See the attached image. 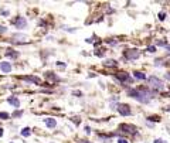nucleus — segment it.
Instances as JSON below:
<instances>
[{"label": "nucleus", "instance_id": "obj_1", "mask_svg": "<svg viewBox=\"0 0 170 143\" xmlns=\"http://www.w3.org/2000/svg\"><path fill=\"white\" fill-rule=\"evenodd\" d=\"M155 94H156V91H152L147 86H139V88L127 89V95L130 98L136 99L137 102H142V104H149L150 99L155 96Z\"/></svg>", "mask_w": 170, "mask_h": 143}, {"label": "nucleus", "instance_id": "obj_36", "mask_svg": "<svg viewBox=\"0 0 170 143\" xmlns=\"http://www.w3.org/2000/svg\"><path fill=\"white\" fill-rule=\"evenodd\" d=\"M169 55H170V51H169Z\"/></svg>", "mask_w": 170, "mask_h": 143}, {"label": "nucleus", "instance_id": "obj_23", "mask_svg": "<svg viewBox=\"0 0 170 143\" xmlns=\"http://www.w3.org/2000/svg\"><path fill=\"white\" fill-rule=\"evenodd\" d=\"M147 119H149V120H155V122H159V120H160L159 116H149Z\"/></svg>", "mask_w": 170, "mask_h": 143}, {"label": "nucleus", "instance_id": "obj_25", "mask_svg": "<svg viewBox=\"0 0 170 143\" xmlns=\"http://www.w3.org/2000/svg\"><path fill=\"white\" fill-rule=\"evenodd\" d=\"M21 115H23V112H21V110H19V112L16 110V112L13 113V116H14V118H17V116H21Z\"/></svg>", "mask_w": 170, "mask_h": 143}, {"label": "nucleus", "instance_id": "obj_29", "mask_svg": "<svg viewBox=\"0 0 170 143\" xmlns=\"http://www.w3.org/2000/svg\"><path fill=\"white\" fill-rule=\"evenodd\" d=\"M1 14H3V16H9L10 13H9L7 10H4V9H3V10H1Z\"/></svg>", "mask_w": 170, "mask_h": 143}, {"label": "nucleus", "instance_id": "obj_24", "mask_svg": "<svg viewBox=\"0 0 170 143\" xmlns=\"http://www.w3.org/2000/svg\"><path fill=\"white\" fill-rule=\"evenodd\" d=\"M165 19H166V13H163V11L159 13V20H165Z\"/></svg>", "mask_w": 170, "mask_h": 143}, {"label": "nucleus", "instance_id": "obj_7", "mask_svg": "<svg viewBox=\"0 0 170 143\" xmlns=\"http://www.w3.org/2000/svg\"><path fill=\"white\" fill-rule=\"evenodd\" d=\"M13 24L16 26V29H26L27 26V20L24 17H17L13 20Z\"/></svg>", "mask_w": 170, "mask_h": 143}, {"label": "nucleus", "instance_id": "obj_9", "mask_svg": "<svg viewBox=\"0 0 170 143\" xmlns=\"http://www.w3.org/2000/svg\"><path fill=\"white\" fill-rule=\"evenodd\" d=\"M45 78H47L48 81H51V82H58V81H60V76L55 75L54 72H45Z\"/></svg>", "mask_w": 170, "mask_h": 143}, {"label": "nucleus", "instance_id": "obj_11", "mask_svg": "<svg viewBox=\"0 0 170 143\" xmlns=\"http://www.w3.org/2000/svg\"><path fill=\"white\" fill-rule=\"evenodd\" d=\"M7 104L13 105L14 108H19V106H20V101H19L17 98H14V96H10V98H7Z\"/></svg>", "mask_w": 170, "mask_h": 143}, {"label": "nucleus", "instance_id": "obj_16", "mask_svg": "<svg viewBox=\"0 0 170 143\" xmlns=\"http://www.w3.org/2000/svg\"><path fill=\"white\" fill-rule=\"evenodd\" d=\"M30 135H31V129L30 128H24L21 130V136H30Z\"/></svg>", "mask_w": 170, "mask_h": 143}, {"label": "nucleus", "instance_id": "obj_13", "mask_svg": "<svg viewBox=\"0 0 170 143\" xmlns=\"http://www.w3.org/2000/svg\"><path fill=\"white\" fill-rule=\"evenodd\" d=\"M6 57H9V58H17V57H19V53L14 51V50H9V51L6 53Z\"/></svg>", "mask_w": 170, "mask_h": 143}, {"label": "nucleus", "instance_id": "obj_3", "mask_svg": "<svg viewBox=\"0 0 170 143\" xmlns=\"http://www.w3.org/2000/svg\"><path fill=\"white\" fill-rule=\"evenodd\" d=\"M118 130H119V133L122 132V133H126V135H137L136 126L129 125V123H121L119 128H118Z\"/></svg>", "mask_w": 170, "mask_h": 143}, {"label": "nucleus", "instance_id": "obj_5", "mask_svg": "<svg viewBox=\"0 0 170 143\" xmlns=\"http://www.w3.org/2000/svg\"><path fill=\"white\" fill-rule=\"evenodd\" d=\"M116 79H119V82H122V84L133 82L130 74H127V72H118V74H116Z\"/></svg>", "mask_w": 170, "mask_h": 143}, {"label": "nucleus", "instance_id": "obj_35", "mask_svg": "<svg viewBox=\"0 0 170 143\" xmlns=\"http://www.w3.org/2000/svg\"><path fill=\"white\" fill-rule=\"evenodd\" d=\"M165 110H166V112H170V106H167V108H165Z\"/></svg>", "mask_w": 170, "mask_h": 143}, {"label": "nucleus", "instance_id": "obj_27", "mask_svg": "<svg viewBox=\"0 0 170 143\" xmlns=\"http://www.w3.org/2000/svg\"><path fill=\"white\" fill-rule=\"evenodd\" d=\"M118 143H129L126 140V139H124V138H119V139H118Z\"/></svg>", "mask_w": 170, "mask_h": 143}, {"label": "nucleus", "instance_id": "obj_6", "mask_svg": "<svg viewBox=\"0 0 170 143\" xmlns=\"http://www.w3.org/2000/svg\"><path fill=\"white\" fill-rule=\"evenodd\" d=\"M125 57H126V60H137V58H139V51H137L136 48L126 50V51H125Z\"/></svg>", "mask_w": 170, "mask_h": 143}, {"label": "nucleus", "instance_id": "obj_15", "mask_svg": "<svg viewBox=\"0 0 170 143\" xmlns=\"http://www.w3.org/2000/svg\"><path fill=\"white\" fill-rule=\"evenodd\" d=\"M133 74H135V78H136V79H142V81H143V79H146V75H145V72L135 71Z\"/></svg>", "mask_w": 170, "mask_h": 143}, {"label": "nucleus", "instance_id": "obj_14", "mask_svg": "<svg viewBox=\"0 0 170 143\" xmlns=\"http://www.w3.org/2000/svg\"><path fill=\"white\" fill-rule=\"evenodd\" d=\"M105 67H111V68H115V67H118V63H116L115 60H106V61H105Z\"/></svg>", "mask_w": 170, "mask_h": 143}, {"label": "nucleus", "instance_id": "obj_20", "mask_svg": "<svg viewBox=\"0 0 170 143\" xmlns=\"http://www.w3.org/2000/svg\"><path fill=\"white\" fill-rule=\"evenodd\" d=\"M9 118H10V115L7 112H0V119H9Z\"/></svg>", "mask_w": 170, "mask_h": 143}, {"label": "nucleus", "instance_id": "obj_17", "mask_svg": "<svg viewBox=\"0 0 170 143\" xmlns=\"http://www.w3.org/2000/svg\"><path fill=\"white\" fill-rule=\"evenodd\" d=\"M156 45H160V47H167L169 44H167V41H166V40H157V41H156Z\"/></svg>", "mask_w": 170, "mask_h": 143}, {"label": "nucleus", "instance_id": "obj_33", "mask_svg": "<svg viewBox=\"0 0 170 143\" xmlns=\"http://www.w3.org/2000/svg\"><path fill=\"white\" fill-rule=\"evenodd\" d=\"M85 132H86V133H91V129H89V126H85Z\"/></svg>", "mask_w": 170, "mask_h": 143}, {"label": "nucleus", "instance_id": "obj_26", "mask_svg": "<svg viewBox=\"0 0 170 143\" xmlns=\"http://www.w3.org/2000/svg\"><path fill=\"white\" fill-rule=\"evenodd\" d=\"M153 143H167L165 139H155V142Z\"/></svg>", "mask_w": 170, "mask_h": 143}, {"label": "nucleus", "instance_id": "obj_10", "mask_svg": "<svg viewBox=\"0 0 170 143\" xmlns=\"http://www.w3.org/2000/svg\"><path fill=\"white\" fill-rule=\"evenodd\" d=\"M44 122H45V125H47L50 129H54V128L57 126V120H55V119H52V118H45V119H44Z\"/></svg>", "mask_w": 170, "mask_h": 143}, {"label": "nucleus", "instance_id": "obj_2", "mask_svg": "<svg viewBox=\"0 0 170 143\" xmlns=\"http://www.w3.org/2000/svg\"><path fill=\"white\" fill-rule=\"evenodd\" d=\"M149 84H150V86L153 88V91H163L165 89V82L162 81V79H159L157 76H150L149 78Z\"/></svg>", "mask_w": 170, "mask_h": 143}, {"label": "nucleus", "instance_id": "obj_21", "mask_svg": "<svg viewBox=\"0 0 170 143\" xmlns=\"http://www.w3.org/2000/svg\"><path fill=\"white\" fill-rule=\"evenodd\" d=\"M147 51L149 53H156V47L155 45H150V47H147Z\"/></svg>", "mask_w": 170, "mask_h": 143}, {"label": "nucleus", "instance_id": "obj_31", "mask_svg": "<svg viewBox=\"0 0 170 143\" xmlns=\"http://www.w3.org/2000/svg\"><path fill=\"white\" fill-rule=\"evenodd\" d=\"M78 143H91V142H89V140H84V139H80Z\"/></svg>", "mask_w": 170, "mask_h": 143}, {"label": "nucleus", "instance_id": "obj_28", "mask_svg": "<svg viewBox=\"0 0 170 143\" xmlns=\"http://www.w3.org/2000/svg\"><path fill=\"white\" fill-rule=\"evenodd\" d=\"M108 43H109L111 45H116V44H118V41H115V40H109Z\"/></svg>", "mask_w": 170, "mask_h": 143}, {"label": "nucleus", "instance_id": "obj_18", "mask_svg": "<svg viewBox=\"0 0 170 143\" xmlns=\"http://www.w3.org/2000/svg\"><path fill=\"white\" fill-rule=\"evenodd\" d=\"M11 38H13V40H14V38H19V40H26L27 36H26V34H13Z\"/></svg>", "mask_w": 170, "mask_h": 143}, {"label": "nucleus", "instance_id": "obj_12", "mask_svg": "<svg viewBox=\"0 0 170 143\" xmlns=\"http://www.w3.org/2000/svg\"><path fill=\"white\" fill-rule=\"evenodd\" d=\"M0 70H1L3 72H6V74H9V72L11 71V65H10L9 63H6V61H4V63H1V64H0Z\"/></svg>", "mask_w": 170, "mask_h": 143}, {"label": "nucleus", "instance_id": "obj_30", "mask_svg": "<svg viewBox=\"0 0 170 143\" xmlns=\"http://www.w3.org/2000/svg\"><path fill=\"white\" fill-rule=\"evenodd\" d=\"M6 31V27L4 26H0V33H4Z\"/></svg>", "mask_w": 170, "mask_h": 143}, {"label": "nucleus", "instance_id": "obj_4", "mask_svg": "<svg viewBox=\"0 0 170 143\" xmlns=\"http://www.w3.org/2000/svg\"><path fill=\"white\" fill-rule=\"evenodd\" d=\"M116 110H118L119 115H122V116H129V115L132 113L130 106L126 105V104H118V105H116Z\"/></svg>", "mask_w": 170, "mask_h": 143}, {"label": "nucleus", "instance_id": "obj_19", "mask_svg": "<svg viewBox=\"0 0 170 143\" xmlns=\"http://www.w3.org/2000/svg\"><path fill=\"white\" fill-rule=\"evenodd\" d=\"M155 65H156V67H162V65H165V61H163V60H160V58H157V60H156V63H155Z\"/></svg>", "mask_w": 170, "mask_h": 143}, {"label": "nucleus", "instance_id": "obj_32", "mask_svg": "<svg viewBox=\"0 0 170 143\" xmlns=\"http://www.w3.org/2000/svg\"><path fill=\"white\" fill-rule=\"evenodd\" d=\"M74 95H77V96H81V95H82V94H81V92H80V91H75V92H74Z\"/></svg>", "mask_w": 170, "mask_h": 143}, {"label": "nucleus", "instance_id": "obj_8", "mask_svg": "<svg viewBox=\"0 0 170 143\" xmlns=\"http://www.w3.org/2000/svg\"><path fill=\"white\" fill-rule=\"evenodd\" d=\"M21 79H23V81H27V82H33V84H36V85L40 84V78H37V76H34V75H24V76H21Z\"/></svg>", "mask_w": 170, "mask_h": 143}, {"label": "nucleus", "instance_id": "obj_22", "mask_svg": "<svg viewBox=\"0 0 170 143\" xmlns=\"http://www.w3.org/2000/svg\"><path fill=\"white\" fill-rule=\"evenodd\" d=\"M104 50H96L95 51V55H98V57H104V53H102Z\"/></svg>", "mask_w": 170, "mask_h": 143}, {"label": "nucleus", "instance_id": "obj_34", "mask_svg": "<svg viewBox=\"0 0 170 143\" xmlns=\"http://www.w3.org/2000/svg\"><path fill=\"white\" fill-rule=\"evenodd\" d=\"M1 136H3V129L0 128V138H1Z\"/></svg>", "mask_w": 170, "mask_h": 143}]
</instances>
